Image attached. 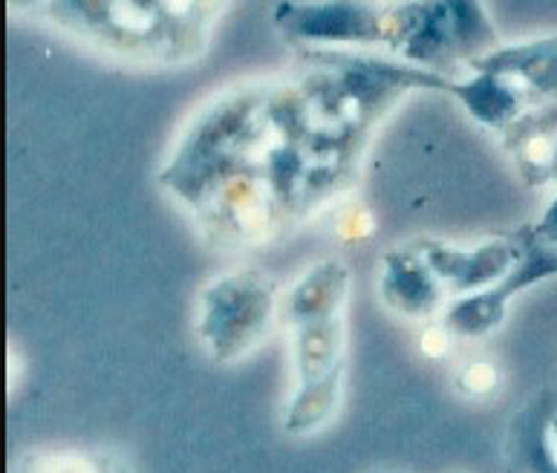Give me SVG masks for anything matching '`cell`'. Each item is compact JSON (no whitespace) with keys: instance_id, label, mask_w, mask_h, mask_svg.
Returning <instances> with one entry per match:
<instances>
[{"instance_id":"obj_6","label":"cell","mask_w":557,"mask_h":473,"mask_svg":"<svg viewBox=\"0 0 557 473\" xmlns=\"http://www.w3.org/2000/svg\"><path fill=\"white\" fill-rule=\"evenodd\" d=\"M379 298L393 315L405 321H440L448 307V289L442 286L419 242L387 249L379 258Z\"/></svg>"},{"instance_id":"obj_10","label":"cell","mask_w":557,"mask_h":473,"mask_svg":"<svg viewBox=\"0 0 557 473\" xmlns=\"http://www.w3.org/2000/svg\"><path fill=\"white\" fill-rule=\"evenodd\" d=\"M508 315V300L499 295V289L474 291L462 298H450L440 324L450 333V338L459 340H480L494 335L503 326Z\"/></svg>"},{"instance_id":"obj_13","label":"cell","mask_w":557,"mask_h":473,"mask_svg":"<svg viewBox=\"0 0 557 473\" xmlns=\"http://www.w3.org/2000/svg\"><path fill=\"white\" fill-rule=\"evenodd\" d=\"M26 473H96V468L78 457H47L35 459Z\"/></svg>"},{"instance_id":"obj_8","label":"cell","mask_w":557,"mask_h":473,"mask_svg":"<svg viewBox=\"0 0 557 473\" xmlns=\"http://www.w3.org/2000/svg\"><path fill=\"white\" fill-rule=\"evenodd\" d=\"M349 274L347 263L338 258L318 260L307 272L292 283L281 303V321L286 326L300 324V321H315V318L347 315L349 300Z\"/></svg>"},{"instance_id":"obj_2","label":"cell","mask_w":557,"mask_h":473,"mask_svg":"<svg viewBox=\"0 0 557 473\" xmlns=\"http://www.w3.org/2000/svg\"><path fill=\"white\" fill-rule=\"evenodd\" d=\"M281 303L277 283L260 269L214 274L197 295V338L216 361H240L275 329Z\"/></svg>"},{"instance_id":"obj_9","label":"cell","mask_w":557,"mask_h":473,"mask_svg":"<svg viewBox=\"0 0 557 473\" xmlns=\"http://www.w3.org/2000/svg\"><path fill=\"white\" fill-rule=\"evenodd\" d=\"M448 96L462 104V110L476 125L497 130V134H506L508 127L532 108L525 92L515 82L494 73H476V70H471L468 78H454Z\"/></svg>"},{"instance_id":"obj_11","label":"cell","mask_w":557,"mask_h":473,"mask_svg":"<svg viewBox=\"0 0 557 473\" xmlns=\"http://www.w3.org/2000/svg\"><path fill=\"white\" fill-rule=\"evenodd\" d=\"M552 415L543 401H534L517 422V459L529 473H557V453L549 436Z\"/></svg>"},{"instance_id":"obj_17","label":"cell","mask_w":557,"mask_h":473,"mask_svg":"<svg viewBox=\"0 0 557 473\" xmlns=\"http://www.w3.org/2000/svg\"><path fill=\"white\" fill-rule=\"evenodd\" d=\"M552 183H557V139L555 148H552Z\"/></svg>"},{"instance_id":"obj_16","label":"cell","mask_w":557,"mask_h":473,"mask_svg":"<svg viewBox=\"0 0 557 473\" xmlns=\"http://www.w3.org/2000/svg\"><path fill=\"white\" fill-rule=\"evenodd\" d=\"M549 436H552V445H555V453H557V413L552 415V422H549Z\"/></svg>"},{"instance_id":"obj_7","label":"cell","mask_w":557,"mask_h":473,"mask_svg":"<svg viewBox=\"0 0 557 473\" xmlns=\"http://www.w3.org/2000/svg\"><path fill=\"white\" fill-rule=\"evenodd\" d=\"M476 73L503 75L525 92L529 104L557 101V35L523 43H499L497 50L468 64Z\"/></svg>"},{"instance_id":"obj_18","label":"cell","mask_w":557,"mask_h":473,"mask_svg":"<svg viewBox=\"0 0 557 473\" xmlns=\"http://www.w3.org/2000/svg\"><path fill=\"white\" fill-rule=\"evenodd\" d=\"M382 3H396V0H382Z\"/></svg>"},{"instance_id":"obj_14","label":"cell","mask_w":557,"mask_h":473,"mask_svg":"<svg viewBox=\"0 0 557 473\" xmlns=\"http://www.w3.org/2000/svg\"><path fill=\"white\" fill-rule=\"evenodd\" d=\"M338 232H342L347 240H358V237H364V234L373 232V216L367 214L361 206H349L342 214V220H338Z\"/></svg>"},{"instance_id":"obj_12","label":"cell","mask_w":557,"mask_h":473,"mask_svg":"<svg viewBox=\"0 0 557 473\" xmlns=\"http://www.w3.org/2000/svg\"><path fill=\"white\" fill-rule=\"evenodd\" d=\"M494 384H497V370L485 361H476L459 373V387L471 396H483V393L494 390Z\"/></svg>"},{"instance_id":"obj_15","label":"cell","mask_w":557,"mask_h":473,"mask_svg":"<svg viewBox=\"0 0 557 473\" xmlns=\"http://www.w3.org/2000/svg\"><path fill=\"white\" fill-rule=\"evenodd\" d=\"M532 232L546 242H557V197L549 202V208L543 211V216L532 225Z\"/></svg>"},{"instance_id":"obj_4","label":"cell","mask_w":557,"mask_h":473,"mask_svg":"<svg viewBox=\"0 0 557 473\" xmlns=\"http://www.w3.org/2000/svg\"><path fill=\"white\" fill-rule=\"evenodd\" d=\"M387 12L382 0H281L275 26L304 50H384Z\"/></svg>"},{"instance_id":"obj_1","label":"cell","mask_w":557,"mask_h":473,"mask_svg":"<svg viewBox=\"0 0 557 473\" xmlns=\"http://www.w3.org/2000/svg\"><path fill=\"white\" fill-rule=\"evenodd\" d=\"M499 47L483 0H396L387 12L384 52L413 67L448 75Z\"/></svg>"},{"instance_id":"obj_3","label":"cell","mask_w":557,"mask_h":473,"mask_svg":"<svg viewBox=\"0 0 557 473\" xmlns=\"http://www.w3.org/2000/svg\"><path fill=\"white\" fill-rule=\"evenodd\" d=\"M295 393L283 410L292 436H309L333 422L344 396L347 315L315 318L289 326Z\"/></svg>"},{"instance_id":"obj_5","label":"cell","mask_w":557,"mask_h":473,"mask_svg":"<svg viewBox=\"0 0 557 473\" xmlns=\"http://www.w3.org/2000/svg\"><path fill=\"white\" fill-rule=\"evenodd\" d=\"M419 249L431 269L448 289L450 298L494 289L515 272L520 260V237L517 232L491 237L476 246H457L445 240H419Z\"/></svg>"}]
</instances>
